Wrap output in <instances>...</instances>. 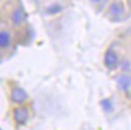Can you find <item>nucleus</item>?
<instances>
[{"label": "nucleus", "instance_id": "obj_5", "mask_svg": "<svg viewBox=\"0 0 131 130\" xmlns=\"http://www.w3.org/2000/svg\"><path fill=\"white\" fill-rule=\"evenodd\" d=\"M124 12H125V7H124V5L122 1H114V3H112L111 6H110V13H111L114 18L123 16Z\"/></svg>", "mask_w": 131, "mask_h": 130}, {"label": "nucleus", "instance_id": "obj_7", "mask_svg": "<svg viewBox=\"0 0 131 130\" xmlns=\"http://www.w3.org/2000/svg\"><path fill=\"white\" fill-rule=\"evenodd\" d=\"M118 86L122 91L127 92L131 87V77L127 75H122L118 77Z\"/></svg>", "mask_w": 131, "mask_h": 130}, {"label": "nucleus", "instance_id": "obj_1", "mask_svg": "<svg viewBox=\"0 0 131 130\" xmlns=\"http://www.w3.org/2000/svg\"><path fill=\"white\" fill-rule=\"evenodd\" d=\"M103 63L105 65L110 69V70H114L117 69L118 64H119V59H118V55L112 48L107 49L105 53V58H103Z\"/></svg>", "mask_w": 131, "mask_h": 130}, {"label": "nucleus", "instance_id": "obj_8", "mask_svg": "<svg viewBox=\"0 0 131 130\" xmlns=\"http://www.w3.org/2000/svg\"><path fill=\"white\" fill-rule=\"evenodd\" d=\"M61 11H63V6L59 3H53L46 8V12L48 15H57V13H59Z\"/></svg>", "mask_w": 131, "mask_h": 130}, {"label": "nucleus", "instance_id": "obj_9", "mask_svg": "<svg viewBox=\"0 0 131 130\" xmlns=\"http://www.w3.org/2000/svg\"><path fill=\"white\" fill-rule=\"evenodd\" d=\"M101 106L103 107V110L107 111V112H111L113 110V104L110 99H103L102 101H101Z\"/></svg>", "mask_w": 131, "mask_h": 130}, {"label": "nucleus", "instance_id": "obj_4", "mask_svg": "<svg viewBox=\"0 0 131 130\" xmlns=\"http://www.w3.org/2000/svg\"><path fill=\"white\" fill-rule=\"evenodd\" d=\"M11 100L16 104H23L28 100V94L20 87H15L11 91Z\"/></svg>", "mask_w": 131, "mask_h": 130}, {"label": "nucleus", "instance_id": "obj_10", "mask_svg": "<svg viewBox=\"0 0 131 130\" xmlns=\"http://www.w3.org/2000/svg\"><path fill=\"white\" fill-rule=\"evenodd\" d=\"M103 0H90V3H93V4H100V3H102Z\"/></svg>", "mask_w": 131, "mask_h": 130}, {"label": "nucleus", "instance_id": "obj_2", "mask_svg": "<svg viewBox=\"0 0 131 130\" xmlns=\"http://www.w3.org/2000/svg\"><path fill=\"white\" fill-rule=\"evenodd\" d=\"M25 19H27V13H25L23 7L19 6V7H16L13 10L11 15V21L15 27H22L24 22H25Z\"/></svg>", "mask_w": 131, "mask_h": 130}, {"label": "nucleus", "instance_id": "obj_6", "mask_svg": "<svg viewBox=\"0 0 131 130\" xmlns=\"http://www.w3.org/2000/svg\"><path fill=\"white\" fill-rule=\"evenodd\" d=\"M12 43V39H11V34L7 32V30H1L0 33V46L3 49H6L11 46Z\"/></svg>", "mask_w": 131, "mask_h": 130}, {"label": "nucleus", "instance_id": "obj_3", "mask_svg": "<svg viewBox=\"0 0 131 130\" xmlns=\"http://www.w3.org/2000/svg\"><path fill=\"white\" fill-rule=\"evenodd\" d=\"M13 118H15V122L19 125H23L28 122L29 118V111L27 107H17L13 110Z\"/></svg>", "mask_w": 131, "mask_h": 130}]
</instances>
